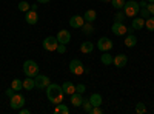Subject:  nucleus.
I'll return each instance as SVG.
<instances>
[{
  "instance_id": "obj_1",
  "label": "nucleus",
  "mask_w": 154,
  "mask_h": 114,
  "mask_svg": "<svg viewBox=\"0 0 154 114\" xmlns=\"http://www.w3.org/2000/svg\"><path fill=\"white\" fill-rule=\"evenodd\" d=\"M63 96H65V93H63L62 86L57 85V83H49L46 86V97L48 100L53 105H57L60 102H63Z\"/></svg>"
},
{
  "instance_id": "obj_2",
  "label": "nucleus",
  "mask_w": 154,
  "mask_h": 114,
  "mask_svg": "<svg viewBox=\"0 0 154 114\" xmlns=\"http://www.w3.org/2000/svg\"><path fill=\"white\" fill-rule=\"evenodd\" d=\"M140 11V5L139 2H134V0H126V3L123 6V12L128 17H136Z\"/></svg>"
},
{
  "instance_id": "obj_3",
  "label": "nucleus",
  "mask_w": 154,
  "mask_h": 114,
  "mask_svg": "<svg viewBox=\"0 0 154 114\" xmlns=\"http://www.w3.org/2000/svg\"><path fill=\"white\" fill-rule=\"evenodd\" d=\"M23 72L26 77H35L38 74V65L34 60H26L23 63Z\"/></svg>"
},
{
  "instance_id": "obj_4",
  "label": "nucleus",
  "mask_w": 154,
  "mask_h": 114,
  "mask_svg": "<svg viewBox=\"0 0 154 114\" xmlns=\"http://www.w3.org/2000/svg\"><path fill=\"white\" fill-rule=\"evenodd\" d=\"M25 103H26V99H25L23 94H19V93H16L14 96L11 97V100H9L11 108H12V109H16V111H19L20 108H23Z\"/></svg>"
},
{
  "instance_id": "obj_5",
  "label": "nucleus",
  "mask_w": 154,
  "mask_h": 114,
  "mask_svg": "<svg viewBox=\"0 0 154 114\" xmlns=\"http://www.w3.org/2000/svg\"><path fill=\"white\" fill-rule=\"evenodd\" d=\"M69 71L74 74V75H82L85 72V66H83V63L79 60V59H72L69 62V65H68Z\"/></svg>"
},
{
  "instance_id": "obj_6",
  "label": "nucleus",
  "mask_w": 154,
  "mask_h": 114,
  "mask_svg": "<svg viewBox=\"0 0 154 114\" xmlns=\"http://www.w3.org/2000/svg\"><path fill=\"white\" fill-rule=\"evenodd\" d=\"M42 46H43L45 51H49V53L56 51L57 46H59V40H57V37H53V35L46 37V39L42 42Z\"/></svg>"
},
{
  "instance_id": "obj_7",
  "label": "nucleus",
  "mask_w": 154,
  "mask_h": 114,
  "mask_svg": "<svg viewBox=\"0 0 154 114\" xmlns=\"http://www.w3.org/2000/svg\"><path fill=\"white\" fill-rule=\"evenodd\" d=\"M34 82H35V88H38V90H43V88H46L51 83L49 77L45 74H37L34 77Z\"/></svg>"
},
{
  "instance_id": "obj_8",
  "label": "nucleus",
  "mask_w": 154,
  "mask_h": 114,
  "mask_svg": "<svg viewBox=\"0 0 154 114\" xmlns=\"http://www.w3.org/2000/svg\"><path fill=\"white\" fill-rule=\"evenodd\" d=\"M97 48L100 49L102 53L111 51V49H112V42H111V39H108V37H102V39H99Z\"/></svg>"
},
{
  "instance_id": "obj_9",
  "label": "nucleus",
  "mask_w": 154,
  "mask_h": 114,
  "mask_svg": "<svg viewBox=\"0 0 154 114\" xmlns=\"http://www.w3.org/2000/svg\"><path fill=\"white\" fill-rule=\"evenodd\" d=\"M56 37H57L59 43H63V45H68V43L71 42V34H69V31H66V29H60Z\"/></svg>"
},
{
  "instance_id": "obj_10",
  "label": "nucleus",
  "mask_w": 154,
  "mask_h": 114,
  "mask_svg": "<svg viewBox=\"0 0 154 114\" xmlns=\"http://www.w3.org/2000/svg\"><path fill=\"white\" fill-rule=\"evenodd\" d=\"M111 31L116 35H125L126 34V26L123 25V22H114L112 26H111Z\"/></svg>"
},
{
  "instance_id": "obj_11",
  "label": "nucleus",
  "mask_w": 154,
  "mask_h": 114,
  "mask_svg": "<svg viewBox=\"0 0 154 114\" xmlns=\"http://www.w3.org/2000/svg\"><path fill=\"white\" fill-rule=\"evenodd\" d=\"M83 23H85V19H83V16H79V14L72 16V17L69 19V26H71V28H75V29L82 28Z\"/></svg>"
},
{
  "instance_id": "obj_12",
  "label": "nucleus",
  "mask_w": 154,
  "mask_h": 114,
  "mask_svg": "<svg viewBox=\"0 0 154 114\" xmlns=\"http://www.w3.org/2000/svg\"><path fill=\"white\" fill-rule=\"evenodd\" d=\"M25 20H26L28 25H35L38 22V14H37V11H26V16H25Z\"/></svg>"
},
{
  "instance_id": "obj_13",
  "label": "nucleus",
  "mask_w": 154,
  "mask_h": 114,
  "mask_svg": "<svg viewBox=\"0 0 154 114\" xmlns=\"http://www.w3.org/2000/svg\"><path fill=\"white\" fill-rule=\"evenodd\" d=\"M126 62H128L126 54H117V56L114 57V66L123 68V66H126Z\"/></svg>"
},
{
  "instance_id": "obj_14",
  "label": "nucleus",
  "mask_w": 154,
  "mask_h": 114,
  "mask_svg": "<svg viewBox=\"0 0 154 114\" xmlns=\"http://www.w3.org/2000/svg\"><path fill=\"white\" fill-rule=\"evenodd\" d=\"M71 97V103L75 106V108H79V106H82V103H83V97H82V94L80 93H74V94H71L69 96Z\"/></svg>"
},
{
  "instance_id": "obj_15",
  "label": "nucleus",
  "mask_w": 154,
  "mask_h": 114,
  "mask_svg": "<svg viewBox=\"0 0 154 114\" xmlns=\"http://www.w3.org/2000/svg\"><path fill=\"white\" fill-rule=\"evenodd\" d=\"M131 26L134 28V31H137V29H142V28L145 26V19H143V17H133Z\"/></svg>"
},
{
  "instance_id": "obj_16",
  "label": "nucleus",
  "mask_w": 154,
  "mask_h": 114,
  "mask_svg": "<svg viewBox=\"0 0 154 114\" xmlns=\"http://www.w3.org/2000/svg\"><path fill=\"white\" fill-rule=\"evenodd\" d=\"M62 90H63V93H65V94L71 96V94H74V93H75V85H74L72 82H63Z\"/></svg>"
},
{
  "instance_id": "obj_17",
  "label": "nucleus",
  "mask_w": 154,
  "mask_h": 114,
  "mask_svg": "<svg viewBox=\"0 0 154 114\" xmlns=\"http://www.w3.org/2000/svg\"><path fill=\"white\" fill-rule=\"evenodd\" d=\"M89 102H91L93 106H102V96L99 93H93L89 96Z\"/></svg>"
},
{
  "instance_id": "obj_18",
  "label": "nucleus",
  "mask_w": 154,
  "mask_h": 114,
  "mask_svg": "<svg viewBox=\"0 0 154 114\" xmlns=\"http://www.w3.org/2000/svg\"><path fill=\"white\" fill-rule=\"evenodd\" d=\"M123 43H125V46H126V48H133V46H136V45H137V37H136L134 34H128Z\"/></svg>"
},
{
  "instance_id": "obj_19",
  "label": "nucleus",
  "mask_w": 154,
  "mask_h": 114,
  "mask_svg": "<svg viewBox=\"0 0 154 114\" xmlns=\"http://www.w3.org/2000/svg\"><path fill=\"white\" fill-rule=\"evenodd\" d=\"M83 19H85V22H89V23H93L96 19H97V12L94 11V9H88L85 14H83Z\"/></svg>"
},
{
  "instance_id": "obj_20",
  "label": "nucleus",
  "mask_w": 154,
  "mask_h": 114,
  "mask_svg": "<svg viewBox=\"0 0 154 114\" xmlns=\"http://www.w3.org/2000/svg\"><path fill=\"white\" fill-rule=\"evenodd\" d=\"M68 112H69V108L63 103V102L57 103L56 108H54V114H68Z\"/></svg>"
},
{
  "instance_id": "obj_21",
  "label": "nucleus",
  "mask_w": 154,
  "mask_h": 114,
  "mask_svg": "<svg viewBox=\"0 0 154 114\" xmlns=\"http://www.w3.org/2000/svg\"><path fill=\"white\" fill-rule=\"evenodd\" d=\"M94 49V45H93V42H83L82 45H80V51L83 53V54H89Z\"/></svg>"
},
{
  "instance_id": "obj_22",
  "label": "nucleus",
  "mask_w": 154,
  "mask_h": 114,
  "mask_svg": "<svg viewBox=\"0 0 154 114\" xmlns=\"http://www.w3.org/2000/svg\"><path fill=\"white\" fill-rule=\"evenodd\" d=\"M23 88L26 91H31L32 88H35V82H34V77H26L23 80Z\"/></svg>"
},
{
  "instance_id": "obj_23",
  "label": "nucleus",
  "mask_w": 154,
  "mask_h": 114,
  "mask_svg": "<svg viewBox=\"0 0 154 114\" xmlns=\"http://www.w3.org/2000/svg\"><path fill=\"white\" fill-rule=\"evenodd\" d=\"M102 63H103L105 66H109V65H112V63H114V57L111 54H108V51H106V53L102 54Z\"/></svg>"
},
{
  "instance_id": "obj_24",
  "label": "nucleus",
  "mask_w": 154,
  "mask_h": 114,
  "mask_svg": "<svg viewBox=\"0 0 154 114\" xmlns=\"http://www.w3.org/2000/svg\"><path fill=\"white\" fill-rule=\"evenodd\" d=\"M82 31H83V34H86V35H91V34L94 32V26H93V23L85 22V23H83V26H82Z\"/></svg>"
},
{
  "instance_id": "obj_25",
  "label": "nucleus",
  "mask_w": 154,
  "mask_h": 114,
  "mask_svg": "<svg viewBox=\"0 0 154 114\" xmlns=\"http://www.w3.org/2000/svg\"><path fill=\"white\" fill-rule=\"evenodd\" d=\"M11 86H12V90H14V91H20L22 88H23V82L20 79H14V80H12V83H11Z\"/></svg>"
},
{
  "instance_id": "obj_26",
  "label": "nucleus",
  "mask_w": 154,
  "mask_h": 114,
  "mask_svg": "<svg viewBox=\"0 0 154 114\" xmlns=\"http://www.w3.org/2000/svg\"><path fill=\"white\" fill-rule=\"evenodd\" d=\"M17 8H19V11H22V12H26V11L31 9V5H29L28 2H25V0H22V2L17 5Z\"/></svg>"
},
{
  "instance_id": "obj_27",
  "label": "nucleus",
  "mask_w": 154,
  "mask_h": 114,
  "mask_svg": "<svg viewBox=\"0 0 154 114\" xmlns=\"http://www.w3.org/2000/svg\"><path fill=\"white\" fill-rule=\"evenodd\" d=\"M82 106H83V111H85V112H89V114H91V111H93V105H91V102H89V99H83Z\"/></svg>"
},
{
  "instance_id": "obj_28",
  "label": "nucleus",
  "mask_w": 154,
  "mask_h": 114,
  "mask_svg": "<svg viewBox=\"0 0 154 114\" xmlns=\"http://www.w3.org/2000/svg\"><path fill=\"white\" fill-rule=\"evenodd\" d=\"M125 3H126V0H111V5H112L116 9H123Z\"/></svg>"
},
{
  "instance_id": "obj_29",
  "label": "nucleus",
  "mask_w": 154,
  "mask_h": 114,
  "mask_svg": "<svg viewBox=\"0 0 154 114\" xmlns=\"http://www.w3.org/2000/svg\"><path fill=\"white\" fill-rule=\"evenodd\" d=\"M145 26H146V29H149V31H154V16L151 17H148V19H145Z\"/></svg>"
},
{
  "instance_id": "obj_30",
  "label": "nucleus",
  "mask_w": 154,
  "mask_h": 114,
  "mask_svg": "<svg viewBox=\"0 0 154 114\" xmlns=\"http://www.w3.org/2000/svg\"><path fill=\"white\" fill-rule=\"evenodd\" d=\"M136 112H137V114H143V112H146V106H145V103L139 102V103L136 105Z\"/></svg>"
},
{
  "instance_id": "obj_31",
  "label": "nucleus",
  "mask_w": 154,
  "mask_h": 114,
  "mask_svg": "<svg viewBox=\"0 0 154 114\" xmlns=\"http://www.w3.org/2000/svg\"><path fill=\"white\" fill-rule=\"evenodd\" d=\"M125 19H126V14H125L123 11H119L117 14L114 16V22H123Z\"/></svg>"
},
{
  "instance_id": "obj_32",
  "label": "nucleus",
  "mask_w": 154,
  "mask_h": 114,
  "mask_svg": "<svg viewBox=\"0 0 154 114\" xmlns=\"http://www.w3.org/2000/svg\"><path fill=\"white\" fill-rule=\"evenodd\" d=\"M139 16H140V17H143V19H148V17L151 16V12H149V11H148V8L145 6V8H140Z\"/></svg>"
},
{
  "instance_id": "obj_33",
  "label": "nucleus",
  "mask_w": 154,
  "mask_h": 114,
  "mask_svg": "<svg viewBox=\"0 0 154 114\" xmlns=\"http://www.w3.org/2000/svg\"><path fill=\"white\" fill-rule=\"evenodd\" d=\"M57 53H60V54H65L66 53V45H63V43H59V46H57V49H56Z\"/></svg>"
},
{
  "instance_id": "obj_34",
  "label": "nucleus",
  "mask_w": 154,
  "mask_h": 114,
  "mask_svg": "<svg viewBox=\"0 0 154 114\" xmlns=\"http://www.w3.org/2000/svg\"><path fill=\"white\" fill-rule=\"evenodd\" d=\"M85 90H86V86H85L83 83H79V85L75 86V91H77V93H80V94H83Z\"/></svg>"
},
{
  "instance_id": "obj_35",
  "label": "nucleus",
  "mask_w": 154,
  "mask_h": 114,
  "mask_svg": "<svg viewBox=\"0 0 154 114\" xmlns=\"http://www.w3.org/2000/svg\"><path fill=\"white\" fill-rule=\"evenodd\" d=\"M5 94H6V96H8V97L11 99L12 96H14V94H16V91H14V90H12V86H11V88H8V90L5 91Z\"/></svg>"
},
{
  "instance_id": "obj_36",
  "label": "nucleus",
  "mask_w": 154,
  "mask_h": 114,
  "mask_svg": "<svg viewBox=\"0 0 154 114\" xmlns=\"http://www.w3.org/2000/svg\"><path fill=\"white\" fill-rule=\"evenodd\" d=\"M100 112H102V108H100V106H93L91 114H100Z\"/></svg>"
},
{
  "instance_id": "obj_37",
  "label": "nucleus",
  "mask_w": 154,
  "mask_h": 114,
  "mask_svg": "<svg viewBox=\"0 0 154 114\" xmlns=\"http://www.w3.org/2000/svg\"><path fill=\"white\" fill-rule=\"evenodd\" d=\"M19 112H20V114H29L31 111H29L28 108H20V109H19Z\"/></svg>"
},
{
  "instance_id": "obj_38",
  "label": "nucleus",
  "mask_w": 154,
  "mask_h": 114,
  "mask_svg": "<svg viewBox=\"0 0 154 114\" xmlns=\"http://www.w3.org/2000/svg\"><path fill=\"white\" fill-rule=\"evenodd\" d=\"M49 2H51V0H37V3H42V5L43 3H49Z\"/></svg>"
},
{
  "instance_id": "obj_39",
  "label": "nucleus",
  "mask_w": 154,
  "mask_h": 114,
  "mask_svg": "<svg viewBox=\"0 0 154 114\" xmlns=\"http://www.w3.org/2000/svg\"><path fill=\"white\" fill-rule=\"evenodd\" d=\"M139 5H140V8H145L148 3H146V2H139Z\"/></svg>"
},
{
  "instance_id": "obj_40",
  "label": "nucleus",
  "mask_w": 154,
  "mask_h": 114,
  "mask_svg": "<svg viewBox=\"0 0 154 114\" xmlns=\"http://www.w3.org/2000/svg\"><path fill=\"white\" fill-rule=\"evenodd\" d=\"M37 6H38V5H31V9H32V11H37Z\"/></svg>"
},
{
  "instance_id": "obj_41",
  "label": "nucleus",
  "mask_w": 154,
  "mask_h": 114,
  "mask_svg": "<svg viewBox=\"0 0 154 114\" xmlns=\"http://www.w3.org/2000/svg\"><path fill=\"white\" fill-rule=\"evenodd\" d=\"M103 3H111V0H102Z\"/></svg>"
},
{
  "instance_id": "obj_42",
  "label": "nucleus",
  "mask_w": 154,
  "mask_h": 114,
  "mask_svg": "<svg viewBox=\"0 0 154 114\" xmlns=\"http://www.w3.org/2000/svg\"><path fill=\"white\" fill-rule=\"evenodd\" d=\"M146 2H148V3H154V0H146Z\"/></svg>"
}]
</instances>
